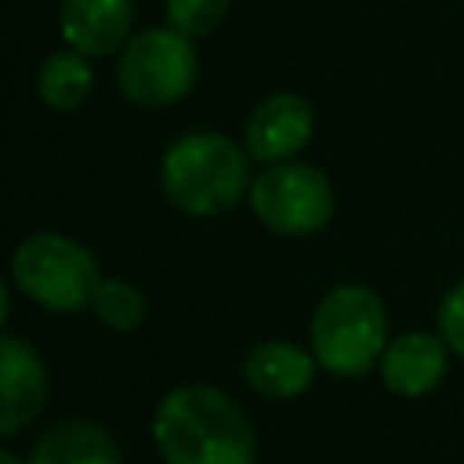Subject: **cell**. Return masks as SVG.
<instances>
[{"instance_id": "2", "label": "cell", "mask_w": 464, "mask_h": 464, "mask_svg": "<svg viewBox=\"0 0 464 464\" xmlns=\"http://www.w3.org/2000/svg\"><path fill=\"white\" fill-rule=\"evenodd\" d=\"M246 145L232 141L221 130H185L160 156V188L163 199L188 218H221L250 192Z\"/></svg>"}, {"instance_id": "8", "label": "cell", "mask_w": 464, "mask_h": 464, "mask_svg": "<svg viewBox=\"0 0 464 464\" xmlns=\"http://www.w3.org/2000/svg\"><path fill=\"white\" fill-rule=\"evenodd\" d=\"M450 344L442 341L439 330H402L395 337H388L384 352H381V362H377V373H381V384L399 395V399H424L431 395L446 370H450Z\"/></svg>"}, {"instance_id": "5", "label": "cell", "mask_w": 464, "mask_h": 464, "mask_svg": "<svg viewBox=\"0 0 464 464\" xmlns=\"http://www.w3.org/2000/svg\"><path fill=\"white\" fill-rule=\"evenodd\" d=\"M199 80L196 40L174 25L138 29L116 54L120 94L138 109H170L192 94Z\"/></svg>"}, {"instance_id": "4", "label": "cell", "mask_w": 464, "mask_h": 464, "mask_svg": "<svg viewBox=\"0 0 464 464\" xmlns=\"http://www.w3.org/2000/svg\"><path fill=\"white\" fill-rule=\"evenodd\" d=\"M7 279L36 308L51 315H76V312H91L94 290L102 283V268L98 257L80 239L44 228L18 239Z\"/></svg>"}, {"instance_id": "11", "label": "cell", "mask_w": 464, "mask_h": 464, "mask_svg": "<svg viewBox=\"0 0 464 464\" xmlns=\"http://www.w3.org/2000/svg\"><path fill=\"white\" fill-rule=\"evenodd\" d=\"M315 355L312 348H301L294 341H283V337H272V341H261L246 352L243 359V384L250 392H257L261 399H301L312 381H315Z\"/></svg>"}, {"instance_id": "1", "label": "cell", "mask_w": 464, "mask_h": 464, "mask_svg": "<svg viewBox=\"0 0 464 464\" xmlns=\"http://www.w3.org/2000/svg\"><path fill=\"white\" fill-rule=\"evenodd\" d=\"M152 442L163 464H257V435L243 406L218 384L188 381L152 410Z\"/></svg>"}, {"instance_id": "16", "label": "cell", "mask_w": 464, "mask_h": 464, "mask_svg": "<svg viewBox=\"0 0 464 464\" xmlns=\"http://www.w3.org/2000/svg\"><path fill=\"white\" fill-rule=\"evenodd\" d=\"M435 330L442 334V341L450 344V352L464 359V279H457L442 294V301L435 308Z\"/></svg>"}, {"instance_id": "6", "label": "cell", "mask_w": 464, "mask_h": 464, "mask_svg": "<svg viewBox=\"0 0 464 464\" xmlns=\"http://www.w3.org/2000/svg\"><path fill=\"white\" fill-rule=\"evenodd\" d=\"M254 218L276 236H315L334 218V185L330 178L301 160L265 163L246 192Z\"/></svg>"}, {"instance_id": "13", "label": "cell", "mask_w": 464, "mask_h": 464, "mask_svg": "<svg viewBox=\"0 0 464 464\" xmlns=\"http://www.w3.org/2000/svg\"><path fill=\"white\" fill-rule=\"evenodd\" d=\"M91 91H94V69H91L87 54H80L72 47H62V51H51L40 62L36 94L47 109L72 112L91 98Z\"/></svg>"}, {"instance_id": "3", "label": "cell", "mask_w": 464, "mask_h": 464, "mask_svg": "<svg viewBox=\"0 0 464 464\" xmlns=\"http://www.w3.org/2000/svg\"><path fill=\"white\" fill-rule=\"evenodd\" d=\"M384 344H388V312L373 286L337 283L312 308L308 348L319 370L334 377H362L377 370Z\"/></svg>"}, {"instance_id": "9", "label": "cell", "mask_w": 464, "mask_h": 464, "mask_svg": "<svg viewBox=\"0 0 464 464\" xmlns=\"http://www.w3.org/2000/svg\"><path fill=\"white\" fill-rule=\"evenodd\" d=\"M47 402V366L40 352L14 337H0V435L14 439L29 428Z\"/></svg>"}, {"instance_id": "7", "label": "cell", "mask_w": 464, "mask_h": 464, "mask_svg": "<svg viewBox=\"0 0 464 464\" xmlns=\"http://www.w3.org/2000/svg\"><path fill=\"white\" fill-rule=\"evenodd\" d=\"M312 134H315V109L297 91L265 94L243 123V145L261 167L297 160V152L312 141Z\"/></svg>"}, {"instance_id": "12", "label": "cell", "mask_w": 464, "mask_h": 464, "mask_svg": "<svg viewBox=\"0 0 464 464\" xmlns=\"http://www.w3.org/2000/svg\"><path fill=\"white\" fill-rule=\"evenodd\" d=\"M25 464H120V446L105 424L91 417H65L36 439Z\"/></svg>"}, {"instance_id": "14", "label": "cell", "mask_w": 464, "mask_h": 464, "mask_svg": "<svg viewBox=\"0 0 464 464\" xmlns=\"http://www.w3.org/2000/svg\"><path fill=\"white\" fill-rule=\"evenodd\" d=\"M91 312L112 334H134L149 319V297L130 279L102 276V283L94 290V301H91Z\"/></svg>"}, {"instance_id": "17", "label": "cell", "mask_w": 464, "mask_h": 464, "mask_svg": "<svg viewBox=\"0 0 464 464\" xmlns=\"http://www.w3.org/2000/svg\"><path fill=\"white\" fill-rule=\"evenodd\" d=\"M0 464H25V460H22L14 450H7V446H4V450H0Z\"/></svg>"}, {"instance_id": "10", "label": "cell", "mask_w": 464, "mask_h": 464, "mask_svg": "<svg viewBox=\"0 0 464 464\" xmlns=\"http://www.w3.org/2000/svg\"><path fill=\"white\" fill-rule=\"evenodd\" d=\"M58 33L65 47L87 58L120 54L134 36V0H62Z\"/></svg>"}, {"instance_id": "15", "label": "cell", "mask_w": 464, "mask_h": 464, "mask_svg": "<svg viewBox=\"0 0 464 464\" xmlns=\"http://www.w3.org/2000/svg\"><path fill=\"white\" fill-rule=\"evenodd\" d=\"M232 0H163V14L167 25H174L178 33L203 40L210 36L225 18H228Z\"/></svg>"}]
</instances>
